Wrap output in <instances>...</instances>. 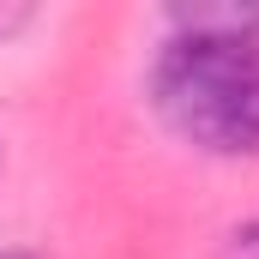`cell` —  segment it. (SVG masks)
<instances>
[{"label":"cell","mask_w":259,"mask_h":259,"mask_svg":"<svg viewBox=\"0 0 259 259\" xmlns=\"http://www.w3.org/2000/svg\"><path fill=\"white\" fill-rule=\"evenodd\" d=\"M223 259H259V217H241L223 235Z\"/></svg>","instance_id":"obj_2"},{"label":"cell","mask_w":259,"mask_h":259,"mask_svg":"<svg viewBox=\"0 0 259 259\" xmlns=\"http://www.w3.org/2000/svg\"><path fill=\"white\" fill-rule=\"evenodd\" d=\"M0 169H6V145H0Z\"/></svg>","instance_id":"obj_4"},{"label":"cell","mask_w":259,"mask_h":259,"mask_svg":"<svg viewBox=\"0 0 259 259\" xmlns=\"http://www.w3.org/2000/svg\"><path fill=\"white\" fill-rule=\"evenodd\" d=\"M145 103L193 157L259 163V6H175Z\"/></svg>","instance_id":"obj_1"},{"label":"cell","mask_w":259,"mask_h":259,"mask_svg":"<svg viewBox=\"0 0 259 259\" xmlns=\"http://www.w3.org/2000/svg\"><path fill=\"white\" fill-rule=\"evenodd\" d=\"M0 259H49V253H36V247H0Z\"/></svg>","instance_id":"obj_3"}]
</instances>
